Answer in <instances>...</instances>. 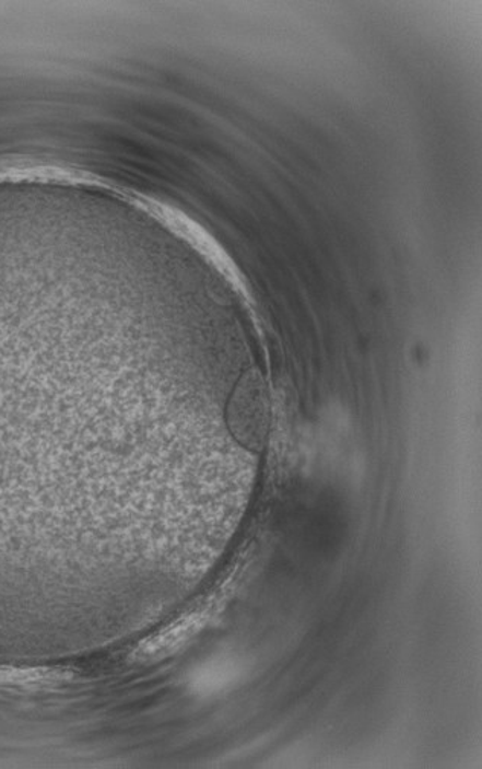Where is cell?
<instances>
[{"mask_svg":"<svg viewBox=\"0 0 482 769\" xmlns=\"http://www.w3.org/2000/svg\"><path fill=\"white\" fill-rule=\"evenodd\" d=\"M208 620H210V609L198 610V613L180 618L179 621L169 626L164 632L144 641L142 646L139 648V655L144 656V659L168 655L169 652L176 651L177 648L183 646L185 641L190 640L195 633H198Z\"/></svg>","mask_w":482,"mask_h":769,"instance_id":"obj_1","label":"cell"}]
</instances>
